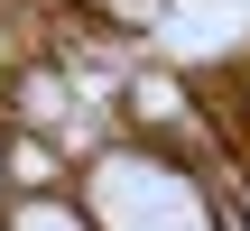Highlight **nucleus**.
Here are the masks:
<instances>
[{
  "mask_svg": "<svg viewBox=\"0 0 250 231\" xmlns=\"http://www.w3.org/2000/svg\"><path fill=\"white\" fill-rule=\"evenodd\" d=\"M0 231H93V213H83L74 185H46V194H9L0 204Z\"/></svg>",
  "mask_w": 250,
  "mask_h": 231,
  "instance_id": "f257e3e1",
  "label": "nucleus"
},
{
  "mask_svg": "<svg viewBox=\"0 0 250 231\" xmlns=\"http://www.w3.org/2000/svg\"><path fill=\"white\" fill-rule=\"evenodd\" d=\"M0 204H9V176H0Z\"/></svg>",
  "mask_w": 250,
  "mask_h": 231,
  "instance_id": "f03ea898",
  "label": "nucleus"
}]
</instances>
